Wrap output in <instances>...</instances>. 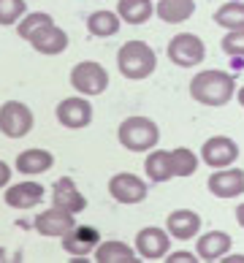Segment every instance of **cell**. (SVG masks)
<instances>
[{"mask_svg": "<svg viewBox=\"0 0 244 263\" xmlns=\"http://www.w3.org/2000/svg\"><path fill=\"white\" fill-rule=\"evenodd\" d=\"M220 260H226V263H244V255H231V258H226V255H222Z\"/></svg>", "mask_w": 244, "mask_h": 263, "instance_id": "d6a6232c", "label": "cell"}, {"mask_svg": "<svg viewBox=\"0 0 244 263\" xmlns=\"http://www.w3.org/2000/svg\"><path fill=\"white\" fill-rule=\"evenodd\" d=\"M201 160L209 168H228L239 160V144L228 136H212L201 147Z\"/></svg>", "mask_w": 244, "mask_h": 263, "instance_id": "52a82bcc", "label": "cell"}, {"mask_svg": "<svg viewBox=\"0 0 244 263\" xmlns=\"http://www.w3.org/2000/svg\"><path fill=\"white\" fill-rule=\"evenodd\" d=\"M231 250V236L226 231H209L198 236V245H195V252H198V260H220L222 255H228Z\"/></svg>", "mask_w": 244, "mask_h": 263, "instance_id": "ffe728a7", "label": "cell"}, {"mask_svg": "<svg viewBox=\"0 0 244 263\" xmlns=\"http://www.w3.org/2000/svg\"><path fill=\"white\" fill-rule=\"evenodd\" d=\"M46 196V190H44V184H38V182H16L11 184V187L6 190V203L11 209H33L38 206V203L44 201Z\"/></svg>", "mask_w": 244, "mask_h": 263, "instance_id": "2e32d148", "label": "cell"}, {"mask_svg": "<svg viewBox=\"0 0 244 263\" xmlns=\"http://www.w3.org/2000/svg\"><path fill=\"white\" fill-rule=\"evenodd\" d=\"M152 14H155L152 0H120L117 3V16L128 25H144L149 22Z\"/></svg>", "mask_w": 244, "mask_h": 263, "instance_id": "603a6c76", "label": "cell"}, {"mask_svg": "<svg viewBox=\"0 0 244 263\" xmlns=\"http://www.w3.org/2000/svg\"><path fill=\"white\" fill-rule=\"evenodd\" d=\"M8 182H11V165L6 160H0V190L8 187Z\"/></svg>", "mask_w": 244, "mask_h": 263, "instance_id": "4dcf8cb0", "label": "cell"}, {"mask_svg": "<svg viewBox=\"0 0 244 263\" xmlns=\"http://www.w3.org/2000/svg\"><path fill=\"white\" fill-rule=\"evenodd\" d=\"M214 22L226 30H244V3L241 0H228L214 11Z\"/></svg>", "mask_w": 244, "mask_h": 263, "instance_id": "d4e9b609", "label": "cell"}, {"mask_svg": "<svg viewBox=\"0 0 244 263\" xmlns=\"http://www.w3.org/2000/svg\"><path fill=\"white\" fill-rule=\"evenodd\" d=\"M57 122L68 130H82L92 122V106L84 95H73V98H63L57 103Z\"/></svg>", "mask_w": 244, "mask_h": 263, "instance_id": "ba28073f", "label": "cell"}, {"mask_svg": "<svg viewBox=\"0 0 244 263\" xmlns=\"http://www.w3.org/2000/svg\"><path fill=\"white\" fill-rule=\"evenodd\" d=\"M109 193H111V198L117 203L133 206V203H141L149 190H146L144 179H139L130 171H122V174H114V177L109 179Z\"/></svg>", "mask_w": 244, "mask_h": 263, "instance_id": "30bf717a", "label": "cell"}, {"mask_svg": "<svg viewBox=\"0 0 244 263\" xmlns=\"http://www.w3.org/2000/svg\"><path fill=\"white\" fill-rule=\"evenodd\" d=\"M168 247H171L168 231H163L158 226H146L136 233V252H139V258H144V260L165 258L168 255Z\"/></svg>", "mask_w": 244, "mask_h": 263, "instance_id": "9c48e42d", "label": "cell"}, {"mask_svg": "<svg viewBox=\"0 0 244 263\" xmlns=\"http://www.w3.org/2000/svg\"><path fill=\"white\" fill-rule=\"evenodd\" d=\"M165 231H168V236L182 239V241L195 239L201 231V217L193 209H177L165 217Z\"/></svg>", "mask_w": 244, "mask_h": 263, "instance_id": "ac0fdd59", "label": "cell"}, {"mask_svg": "<svg viewBox=\"0 0 244 263\" xmlns=\"http://www.w3.org/2000/svg\"><path fill=\"white\" fill-rule=\"evenodd\" d=\"M171 158V171L174 177H193L195 171H198V155L187 147H177L168 152Z\"/></svg>", "mask_w": 244, "mask_h": 263, "instance_id": "484cf974", "label": "cell"}, {"mask_svg": "<svg viewBox=\"0 0 244 263\" xmlns=\"http://www.w3.org/2000/svg\"><path fill=\"white\" fill-rule=\"evenodd\" d=\"M117 139L125 149L130 152H149L158 147L160 141V128L155 125L149 117H128V120L120 122V128H117Z\"/></svg>", "mask_w": 244, "mask_h": 263, "instance_id": "3957f363", "label": "cell"}, {"mask_svg": "<svg viewBox=\"0 0 244 263\" xmlns=\"http://www.w3.org/2000/svg\"><path fill=\"white\" fill-rule=\"evenodd\" d=\"M144 171H146V177H149V182H158V184L174 179L168 152L165 149H149V155H146V160H144Z\"/></svg>", "mask_w": 244, "mask_h": 263, "instance_id": "cb8c5ba5", "label": "cell"}, {"mask_svg": "<svg viewBox=\"0 0 244 263\" xmlns=\"http://www.w3.org/2000/svg\"><path fill=\"white\" fill-rule=\"evenodd\" d=\"M35 117L30 111V106L22 101H6L0 106V133L6 139H25L33 130Z\"/></svg>", "mask_w": 244, "mask_h": 263, "instance_id": "5b68a950", "label": "cell"}, {"mask_svg": "<svg viewBox=\"0 0 244 263\" xmlns=\"http://www.w3.org/2000/svg\"><path fill=\"white\" fill-rule=\"evenodd\" d=\"M220 46L231 57H244V30H228L226 38L220 41Z\"/></svg>", "mask_w": 244, "mask_h": 263, "instance_id": "f1b7e54d", "label": "cell"}, {"mask_svg": "<svg viewBox=\"0 0 244 263\" xmlns=\"http://www.w3.org/2000/svg\"><path fill=\"white\" fill-rule=\"evenodd\" d=\"M236 222L244 228V203H239V209H236Z\"/></svg>", "mask_w": 244, "mask_h": 263, "instance_id": "1f68e13d", "label": "cell"}, {"mask_svg": "<svg viewBox=\"0 0 244 263\" xmlns=\"http://www.w3.org/2000/svg\"><path fill=\"white\" fill-rule=\"evenodd\" d=\"M52 206L65 209L71 214H79L87 206V198L82 196V190L76 187V182L71 177H60L52 187Z\"/></svg>", "mask_w": 244, "mask_h": 263, "instance_id": "9a60e30c", "label": "cell"}, {"mask_svg": "<svg viewBox=\"0 0 244 263\" xmlns=\"http://www.w3.org/2000/svg\"><path fill=\"white\" fill-rule=\"evenodd\" d=\"M60 241H63V250L73 260H82L84 255H90V252L98 247L101 233H98V228H92V226H73Z\"/></svg>", "mask_w": 244, "mask_h": 263, "instance_id": "7c38bea8", "label": "cell"}, {"mask_svg": "<svg viewBox=\"0 0 244 263\" xmlns=\"http://www.w3.org/2000/svg\"><path fill=\"white\" fill-rule=\"evenodd\" d=\"M71 87L84 98H95V95H103L109 90V71L95 63V60H84L76 63L71 68Z\"/></svg>", "mask_w": 244, "mask_h": 263, "instance_id": "277c9868", "label": "cell"}, {"mask_svg": "<svg viewBox=\"0 0 244 263\" xmlns=\"http://www.w3.org/2000/svg\"><path fill=\"white\" fill-rule=\"evenodd\" d=\"M52 165H54V155L49 152V149H22L16 155V160H14V168L19 174H25V177H38V174H46V171H52Z\"/></svg>", "mask_w": 244, "mask_h": 263, "instance_id": "e0dca14e", "label": "cell"}, {"mask_svg": "<svg viewBox=\"0 0 244 263\" xmlns=\"http://www.w3.org/2000/svg\"><path fill=\"white\" fill-rule=\"evenodd\" d=\"M35 231L41 233V236L46 239H63L68 231H71L76 226V217L71 212H65V209H57V206H49L44 209L41 214H35Z\"/></svg>", "mask_w": 244, "mask_h": 263, "instance_id": "8fae6325", "label": "cell"}, {"mask_svg": "<svg viewBox=\"0 0 244 263\" xmlns=\"http://www.w3.org/2000/svg\"><path fill=\"white\" fill-rule=\"evenodd\" d=\"M122 19L117 16V11H92L87 16V33L95 38H111L120 33Z\"/></svg>", "mask_w": 244, "mask_h": 263, "instance_id": "7402d4cb", "label": "cell"}, {"mask_svg": "<svg viewBox=\"0 0 244 263\" xmlns=\"http://www.w3.org/2000/svg\"><path fill=\"white\" fill-rule=\"evenodd\" d=\"M207 187L217 198H236L244 193V171L241 168H214Z\"/></svg>", "mask_w": 244, "mask_h": 263, "instance_id": "5bb4252c", "label": "cell"}, {"mask_svg": "<svg viewBox=\"0 0 244 263\" xmlns=\"http://www.w3.org/2000/svg\"><path fill=\"white\" fill-rule=\"evenodd\" d=\"M155 14H158L163 22H168V25L187 22V19L195 14V0H158Z\"/></svg>", "mask_w": 244, "mask_h": 263, "instance_id": "44dd1931", "label": "cell"}, {"mask_svg": "<svg viewBox=\"0 0 244 263\" xmlns=\"http://www.w3.org/2000/svg\"><path fill=\"white\" fill-rule=\"evenodd\" d=\"M27 41H30V46H33L38 54H46V57L63 54L68 49V33L63 30V27H57L54 22L38 27V30L27 38Z\"/></svg>", "mask_w": 244, "mask_h": 263, "instance_id": "4fadbf2b", "label": "cell"}, {"mask_svg": "<svg viewBox=\"0 0 244 263\" xmlns=\"http://www.w3.org/2000/svg\"><path fill=\"white\" fill-rule=\"evenodd\" d=\"M198 258L193 255V252H187V250H179V252H171L168 258H165V263H195Z\"/></svg>", "mask_w": 244, "mask_h": 263, "instance_id": "f546056e", "label": "cell"}, {"mask_svg": "<svg viewBox=\"0 0 244 263\" xmlns=\"http://www.w3.org/2000/svg\"><path fill=\"white\" fill-rule=\"evenodd\" d=\"M92 252H95V263H139L141 260L139 252H136L130 245L117 241V239L98 241V247Z\"/></svg>", "mask_w": 244, "mask_h": 263, "instance_id": "d6986e66", "label": "cell"}, {"mask_svg": "<svg viewBox=\"0 0 244 263\" xmlns=\"http://www.w3.org/2000/svg\"><path fill=\"white\" fill-rule=\"evenodd\" d=\"M0 260H6V250L3 247H0Z\"/></svg>", "mask_w": 244, "mask_h": 263, "instance_id": "e575fe53", "label": "cell"}, {"mask_svg": "<svg viewBox=\"0 0 244 263\" xmlns=\"http://www.w3.org/2000/svg\"><path fill=\"white\" fill-rule=\"evenodd\" d=\"M117 68H120V73L125 79L139 82V79H146V76L155 73L158 54L144 41H125L120 46V52H117Z\"/></svg>", "mask_w": 244, "mask_h": 263, "instance_id": "7a4b0ae2", "label": "cell"}, {"mask_svg": "<svg viewBox=\"0 0 244 263\" xmlns=\"http://www.w3.org/2000/svg\"><path fill=\"white\" fill-rule=\"evenodd\" d=\"M236 98H239V103L244 106V84H241V87H239V90H236Z\"/></svg>", "mask_w": 244, "mask_h": 263, "instance_id": "836d02e7", "label": "cell"}, {"mask_svg": "<svg viewBox=\"0 0 244 263\" xmlns=\"http://www.w3.org/2000/svg\"><path fill=\"white\" fill-rule=\"evenodd\" d=\"M25 14H27V3H25V0H0V25L11 27Z\"/></svg>", "mask_w": 244, "mask_h": 263, "instance_id": "83f0119b", "label": "cell"}, {"mask_svg": "<svg viewBox=\"0 0 244 263\" xmlns=\"http://www.w3.org/2000/svg\"><path fill=\"white\" fill-rule=\"evenodd\" d=\"M49 22H54V19H52V14H46V11H33V14H25V16L16 22V33H19V35H22L25 41H27V38H30V35L38 30V27H44V25H49Z\"/></svg>", "mask_w": 244, "mask_h": 263, "instance_id": "4316f807", "label": "cell"}, {"mask_svg": "<svg viewBox=\"0 0 244 263\" xmlns=\"http://www.w3.org/2000/svg\"><path fill=\"white\" fill-rule=\"evenodd\" d=\"M207 57V46L195 33H179L168 41V60L179 68H195Z\"/></svg>", "mask_w": 244, "mask_h": 263, "instance_id": "8992f818", "label": "cell"}, {"mask_svg": "<svg viewBox=\"0 0 244 263\" xmlns=\"http://www.w3.org/2000/svg\"><path fill=\"white\" fill-rule=\"evenodd\" d=\"M190 95L201 106H226L236 95V82H233L231 73L209 68V71H201L193 76Z\"/></svg>", "mask_w": 244, "mask_h": 263, "instance_id": "6da1fadb", "label": "cell"}]
</instances>
